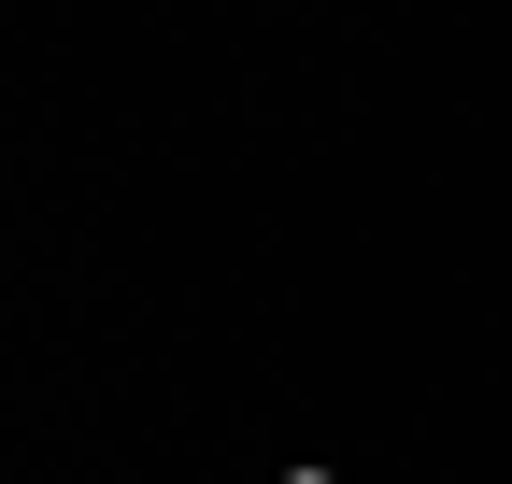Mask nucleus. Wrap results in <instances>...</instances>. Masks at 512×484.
<instances>
[{
    "label": "nucleus",
    "instance_id": "obj_1",
    "mask_svg": "<svg viewBox=\"0 0 512 484\" xmlns=\"http://www.w3.org/2000/svg\"><path fill=\"white\" fill-rule=\"evenodd\" d=\"M285 484H342V470H285Z\"/></svg>",
    "mask_w": 512,
    "mask_h": 484
}]
</instances>
